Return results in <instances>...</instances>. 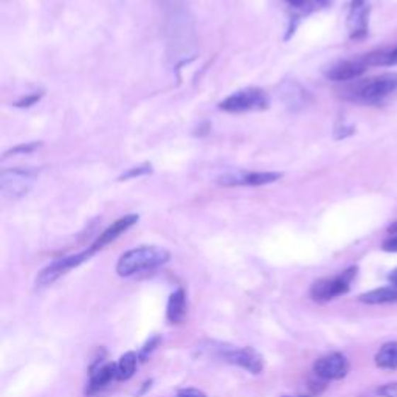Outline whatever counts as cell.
Returning <instances> with one entry per match:
<instances>
[{"instance_id":"1","label":"cell","mask_w":397,"mask_h":397,"mask_svg":"<svg viewBox=\"0 0 397 397\" xmlns=\"http://www.w3.org/2000/svg\"><path fill=\"white\" fill-rule=\"evenodd\" d=\"M166 38L169 59L176 67L196 58L197 36L192 16L182 2H171L166 11Z\"/></svg>"},{"instance_id":"2","label":"cell","mask_w":397,"mask_h":397,"mask_svg":"<svg viewBox=\"0 0 397 397\" xmlns=\"http://www.w3.org/2000/svg\"><path fill=\"white\" fill-rule=\"evenodd\" d=\"M169 259H171V253L163 247H137L120 256L117 263V273L121 278H127L132 277V275L146 270H154L157 269V267L165 265Z\"/></svg>"},{"instance_id":"3","label":"cell","mask_w":397,"mask_h":397,"mask_svg":"<svg viewBox=\"0 0 397 397\" xmlns=\"http://www.w3.org/2000/svg\"><path fill=\"white\" fill-rule=\"evenodd\" d=\"M397 91V73L388 71L382 73V75L363 79L354 83L352 87H350V96L351 100L367 103V104H377L384 101L386 96H390Z\"/></svg>"},{"instance_id":"4","label":"cell","mask_w":397,"mask_h":397,"mask_svg":"<svg viewBox=\"0 0 397 397\" xmlns=\"http://www.w3.org/2000/svg\"><path fill=\"white\" fill-rule=\"evenodd\" d=\"M357 272H359L357 267L352 265L350 269H346L340 275H337V277L315 281L309 290L311 298L317 303H328L332 301V299L347 294L351 289L352 281L355 280V277H357Z\"/></svg>"},{"instance_id":"5","label":"cell","mask_w":397,"mask_h":397,"mask_svg":"<svg viewBox=\"0 0 397 397\" xmlns=\"http://www.w3.org/2000/svg\"><path fill=\"white\" fill-rule=\"evenodd\" d=\"M213 354L226 363L246 369L250 374H261L264 369V359L253 347H238L226 343H219L213 347Z\"/></svg>"},{"instance_id":"6","label":"cell","mask_w":397,"mask_h":397,"mask_svg":"<svg viewBox=\"0 0 397 397\" xmlns=\"http://www.w3.org/2000/svg\"><path fill=\"white\" fill-rule=\"evenodd\" d=\"M38 180V173L35 169H4L0 174V192L4 199L18 200L33 190Z\"/></svg>"},{"instance_id":"7","label":"cell","mask_w":397,"mask_h":397,"mask_svg":"<svg viewBox=\"0 0 397 397\" xmlns=\"http://www.w3.org/2000/svg\"><path fill=\"white\" fill-rule=\"evenodd\" d=\"M269 106V98L261 88L248 87L242 88L231 93L230 96L219 104V108L225 112L241 113V112H253V110H264Z\"/></svg>"},{"instance_id":"8","label":"cell","mask_w":397,"mask_h":397,"mask_svg":"<svg viewBox=\"0 0 397 397\" xmlns=\"http://www.w3.org/2000/svg\"><path fill=\"white\" fill-rule=\"evenodd\" d=\"M93 250L88 248L84 250V252L76 253V255H70L66 258L56 259V261L48 264L45 269H42L39 272L38 278H36V284L39 287H47L52 286L53 282L58 281L64 275H67L70 270L76 269L78 265H81L83 263H86L87 259H91L93 256Z\"/></svg>"},{"instance_id":"9","label":"cell","mask_w":397,"mask_h":397,"mask_svg":"<svg viewBox=\"0 0 397 397\" xmlns=\"http://www.w3.org/2000/svg\"><path fill=\"white\" fill-rule=\"evenodd\" d=\"M313 371L321 380H342L350 372V360L342 352H330L313 363Z\"/></svg>"},{"instance_id":"10","label":"cell","mask_w":397,"mask_h":397,"mask_svg":"<svg viewBox=\"0 0 397 397\" xmlns=\"http://www.w3.org/2000/svg\"><path fill=\"white\" fill-rule=\"evenodd\" d=\"M281 177L280 173H247L242 169L226 171L217 177V183L224 186H259L277 182Z\"/></svg>"},{"instance_id":"11","label":"cell","mask_w":397,"mask_h":397,"mask_svg":"<svg viewBox=\"0 0 397 397\" xmlns=\"http://www.w3.org/2000/svg\"><path fill=\"white\" fill-rule=\"evenodd\" d=\"M369 6L367 0H351L350 14H347V30L352 39H362L368 35Z\"/></svg>"},{"instance_id":"12","label":"cell","mask_w":397,"mask_h":397,"mask_svg":"<svg viewBox=\"0 0 397 397\" xmlns=\"http://www.w3.org/2000/svg\"><path fill=\"white\" fill-rule=\"evenodd\" d=\"M280 98L290 110H301L309 104L311 95L295 81H284L280 87Z\"/></svg>"},{"instance_id":"13","label":"cell","mask_w":397,"mask_h":397,"mask_svg":"<svg viewBox=\"0 0 397 397\" xmlns=\"http://www.w3.org/2000/svg\"><path fill=\"white\" fill-rule=\"evenodd\" d=\"M367 62L363 59L340 61L326 71V76L330 81H337V83H346V81H354L360 78L363 73L367 71Z\"/></svg>"},{"instance_id":"14","label":"cell","mask_w":397,"mask_h":397,"mask_svg":"<svg viewBox=\"0 0 397 397\" xmlns=\"http://www.w3.org/2000/svg\"><path fill=\"white\" fill-rule=\"evenodd\" d=\"M117 377V363H100L96 362L91 368V379H88V390L87 393L92 394L106 388Z\"/></svg>"},{"instance_id":"15","label":"cell","mask_w":397,"mask_h":397,"mask_svg":"<svg viewBox=\"0 0 397 397\" xmlns=\"http://www.w3.org/2000/svg\"><path fill=\"white\" fill-rule=\"evenodd\" d=\"M137 221H139V216L137 214H127L125 217L118 219L117 222H113L109 229H106L100 234V238L93 242V246L91 248L96 253L103 247H106L110 244V242L118 239L121 234L126 233L134 224H137Z\"/></svg>"},{"instance_id":"16","label":"cell","mask_w":397,"mask_h":397,"mask_svg":"<svg viewBox=\"0 0 397 397\" xmlns=\"http://www.w3.org/2000/svg\"><path fill=\"white\" fill-rule=\"evenodd\" d=\"M188 306H186V294L182 287L177 289L169 295L168 306H166V318L171 325H180L183 323Z\"/></svg>"},{"instance_id":"17","label":"cell","mask_w":397,"mask_h":397,"mask_svg":"<svg viewBox=\"0 0 397 397\" xmlns=\"http://www.w3.org/2000/svg\"><path fill=\"white\" fill-rule=\"evenodd\" d=\"M359 301L364 304H390L397 303V287L396 286H385L374 290H369L367 294H362L359 297Z\"/></svg>"},{"instance_id":"18","label":"cell","mask_w":397,"mask_h":397,"mask_svg":"<svg viewBox=\"0 0 397 397\" xmlns=\"http://www.w3.org/2000/svg\"><path fill=\"white\" fill-rule=\"evenodd\" d=\"M376 364L382 369H397V342L385 343L376 354Z\"/></svg>"},{"instance_id":"19","label":"cell","mask_w":397,"mask_h":397,"mask_svg":"<svg viewBox=\"0 0 397 397\" xmlns=\"http://www.w3.org/2000/svg\"><path fill=\"white\" fill-rule=\"evenodd\" d=\"M139 354H135L132 351H129L126 354H123L120 357V360L117 362V380H129L132 379L135 371H137V364H139Z\"/></svg>"},{"instance_id":"20","label":"cell","mask_w":397,"mask_h":397,"mask_svg":"<svg viewBox=\"0 0 397 397\" xmlns=\"http://www.w3.org/2000/svg\"><path fill=\"white\" fill-rule=\"evenodd\" d=\"M161 340H163V338H161L160 335H152V337L148 340V342H146V343L142 346V350L139 351V360H140V362H146V360H148L149 355H151L154 351H156L157 347H159V345L161 343Z\"/></svg>"},{"instance_id":"21","label":"cell","mask_w":397,"mask_h":397,"mask_svg":"<svg viewBox=\"0 0 397 397\" xmlns=\"http://www.w3.org/2000/svg\"><path fill=\"white\" fill-rule=\"evenodd\" d=\"M377 394L380 397H397V382L386 384L377 388Z\"/></svg>"},{"instance_id":"22","label":"cell","mask_w":397,"mask_h":397,"mask_svg":"<svg viewBox=\"0 0 397 397\" xmlns=\"http://www.w3.org/2000/svg\"><path fill=\"white\" fill-rule=\"evenodd\" d=\"M354 134V126L351 125H338L335 127V139H346V137H350Z\"/></svg>"},{"instance_id":"23","label":"cell","mask_w":397,"mask_h":397,"mask_svg":"<svg viewBox=\"0 0 397 397\" xmlns=\"http://www.w3.org/2000/svg\"><path fill=\"white\" fill-rule=\"evenodd\" d=\"M176 397H207V394L197 388H183V390L177 391Z\"/></svg>"},{"instance_id":"24","label":"cell","mask_w":397,"mask_h":397,"mask_svg":"<svg viewBox=\"0 0 397 397\" xmlns=\"http://www.w3.org/2000/svg\"><path fill=\"white\" fill-rule=\"evenodd\" d=\"M382 248H384V252L397 253V234H394V236H391V238H388L386 241H384Z\"/></svg>"},{"instance_id":"25","label":"cell","mask_w":397,"mask_h":397,"mask_svg":"<svg viewBox=\"0 0 397 397\" xmlns=\"http://www.w3.org/2000/svg\"><path fill=\"white\" fill-rule=\"evenodd\" d=\"M39 144H36V143H33V144H22V146H18V148H14V149H11L10 152H6L5 154V157H8L10 156V154H19V152H31V151H35L36 148H38Z\"/></svg>"},{"instance_id":"26","label":"cell","mask_w":397,"mask_h":397,"mask_svg":"<svg viewBox=\"0 0 397 397\" xmlns=\"http://www.w3.org/2000/svg\"><path fill=\"white\" fill-rule=\"evenodd\" d=\"M151 171V166H139L137 169H132V171H129L126 176H123V179H129V177H134V176H140V174H146Z\"/></svg>"},{"instance_id":"27","label":"cell","mask_w":397,"mask_h":397,"mask_svg":"<svg viewBox=\"0 0 397 397\" xmlns=\"http://www.w3.org/2000/svg\"><path fill=\"white\" fill-rule=\"evenodd\" d=\"M388 280H390V282L393 286L397 287V269H394L390 275H388Z\"/></svg>"},{"instance_id":"28","label":"cell","mask_w":397,"mask_h":397,"mask_svg":"<svg viewBox=\"0 0 397 397\" xmlns=\"http://www.w3.org/2000/svg\"><path fill=\"white\" fill-rule=\"evenodd\" d=\"M386 231L391 234V236H394V234H397V221L396 222H393L390 226H388L386 229Z\"/></svg>"},{"instance_id":"29","label":"cell","mask_w":397,"mask_h":397,"mask_svg":"<svg viewBox=\"0 0 397 397\" xmlns=\"http://www.w3.org/2000/svg\"><path fill=\"white\" fill-rule=\"evenodd\" d=\"M284 397H307V396H284Z\"/></svg>"}]
</instances>
